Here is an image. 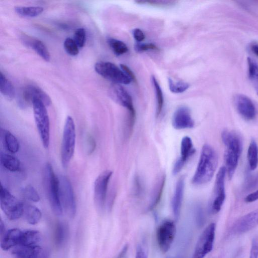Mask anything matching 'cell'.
<instances>
[{"label": "cell", "mask_w": 258, "mask_h": 258, "mask_svg": "<svg viewBox=\"0 0 258 258\" xmlns=\"http://www.w3.org/2000/svg\"><path fill=\"white\" fill-rule=\"evenodd\" d=\"M218 165V156L214 148L205 144L202 149L198 164L191 182L196 185L209 182L213 178Z\"/></svg>", "instance_id": "1"}, {"label": "cell", "mask_w": 258, "mask_h": 258, "mask_svg": "<svg viewBox=\"0 0 258 258\" xmlns=\"http://www.w3.org/2000/svg\"><path fill=\"white\" fill-rule=\"evenodd\" d=\"M221 138L226 147L224 154L225 167L229 178L231 179L237 167L242 152V141L237 133L228 130L222 132Z\"/></svg>", "instance_id": "2"}, {"label": "cell", "mask_w": 258, "mask_h": 258, "mask_svg": "<svg viewBox=\"0 0 258 258\" xmlns=\"http://www.w3.org/2000/svg\"><path fill=\"white\" fill-rule=\"evenodd\" d=\"M43 185L53 212L60 216L63 212L60 196L59 179L53 171L51 165L47 163L43 168Z\"/></svg>", "instance_id": "3"}, {"label": "cell", "mask_w": 258, "mask_h": 258, "mask_svg": "<svg viewBox=\"0 0 258 258\" xmlns=\"http://www.w3.org/2000/svg\"><path fill=\"white\" fill-rule=\"evenodd\" d=\"M76 127L73 118L68 116L66 119L61 146V162L63 168H67L75 152L76 145Z\"/></svg>", "instance_id": "4"}, {"label": "cell", "mask_w": 258, "mask_h": 258, "mask_svg": "<svg viewBox=\"0 0 258 258\" xmlns=\"http://www.w3.org/2000/svg\"><path fill=\"white\" fill-rule=\"evenodd\" d=\"M34 120L42 144L48 148L50 144V121L45 105L40 100L32 102Z\"/></svg>", "instance_id": "5"}, {"label": "cell", "mask_w": 258, "mask_h": 258, "mask_svg": "<svg viewBox=\"0 0 258 258\" xmlns=\"http://www.w3.org/2000/svg\"><path fill=\"white\" fill-rule=\"evenodd\" d=\"M0 205L2 210L10 220L18 219L23 215L24 203L13 195L2 184L0 189Z\"/></svg>", "instance_id": "6"}, {"label": "cell", "mask_w": 258, "mask_h": 258, "mask_svg": "<svg viewBox=\"0 0 258 258\" xmlns=\"http://www.w3.org/2000/svg\"><path fill=\"white\" fill-rule=\"evenodd\" d=\"M109 94L114 101L127 110L128 114L125 124L130 127H133L136 114L130 94L119 84L112 86L109 89Z\"/></svg>", "instance_id": "7"}, {"label": "cell", "mask_w": 258, "mask_h": 258, "mask_svg": "<svg viewBox=\"0 0 258 258\" xmlns=\"http://www.w3.org/2000/svg\"><path fill=\"white\" fill-rule=\"evenodd\" d=\"M94 69L103 78L116 84L127 85L132 81L121 68L110 62H97L94 66Z\"/></svg>", "instance_id": "8"}, {"label": "cell", "mask_w": 258, "mask_h": 258, "mask_svg": "<svg viewBox=\"0 0 258 258\" xmlns=\"http://www.w3.org/2000/svg\"><path fill=\"white\" fill-rule=\"evenodd\" d=\"M59 196L61 206L70 218H74L76 213V202L72 184L64 175L58 177Z\"/></svg>", "instance_id": "9"}, {"label": "cell", "mask_w": 258, "mask_h": 258, "mask_svg": "<svg viewBox=\"0 0 258 258\" xmlns=\"http://www.w3.org/2000/svg\"><path fill=\"white\" fill-rule=\"evenodd\" d=\"M216 225L210 223L200 236L194 249L192 258H204L213 247Z\"/></svg>", "instance_id": "10"}, {"label": "cell", "mask_w": 258, "mask_h": 258, "mask_svg": "<svg viewBox=\"0 0 258 258\" xmlns=\"http://www.w3.org/2000/svg\"><path fill=\"white\" fill-rule=\"evenodd\" d=\"M176 234V226L170 220L162 222L156 230V240L160 250L165 253L170 249Z\"/></svg>", "instance_id": "11"}, {"label": "cell", "mask_w": 258, "mask_h": 258, "mask_svg": "<svg viewBox=\"0 0 258 258\" xmlns=\"http://www.w3.org/2000/svg\"><path fill=\"white\" fill-rule=\"evenodd\" d=\"M226 170L225 166L221 167L216 175L213 199L210 205V211L212 214L218 213L225 201L226 195L225 190V177Z\"/></svg>", "instance_id": "12"}, {"label": "cell", "mask_w": 258, "mask_h": 258, "mask_svg": "<svg viewBox=\"0 0 258 258\" xmlns=\"http://www.w3.org/2000/svg\"><path fill=\"white\" fill-rule=\"evenodd\" d=\"M112 175V171L106 170L101 173L95 180L94 200L96 207L100 210L103 209L105 206L108 186Z\"/></svg>", "instance_id": "13"}, {"label": "cell", "mask_w": 258, "mask_h": 258, "mask_svg": "<svg viewBox=\"0 0 258 258\" xmlns=\"http://www.w3.org/2000/svg\"><path fill=\"white\" fill-rule=\"evenodd\" d=\"M235 106L238 113L246 120L253 119L256 116V109L252 101L246 96L237 94L234 98Z\"/></svg>", "instance_id": "14"}, {"label": "cell", "mask_w": 258, "mask_h": 258, "mask_svg": "<svg viewBox=\"0 0 258 258\" xmlns=\"http://www.w3.org/2000/svg\"><path fill=\"white\" fill-rule=\"evenodd\" d=\"M172 124L176 130L191 128L195 125L190 109L186 106L179 107L174 112Z\"/></svg>", "instance_id": "15"}, {"label": "cell", "mask_w": 258, "mask_h": 258, "mask_svg": "<svg viewBox=\"0 0 258 258\" xmlns=\"http://www.w3.org/2000/svg\"><path fill=\"white\" fill-rule=\"evenodd\" d=\"M258 225V209L244 215L234 223L232 232L237 234L246 233Z\"/></svg>", "instance_id": "16"}, {"label": "cell", "mask_w": 258, "mask_h": 258, "mask_svg": "<svg viewBox=\"0 0 258 258\" xmlns=\"http://www.w3.org/2000/svg\"><path fill=\"white\" fill-rule=\"evenodd\" d=\"M23 97L25 103L29 104H32L35 99L41 101L46 106L51 103L49 96L41 88L34 85H29L25 88Z\"/></svg>", "instance_id": "17"}, {"label": "cell", "mask_w": 258, "mask_h": 258, "mask_svg": "<svg viewBox=\"0 0 258 258\" xmlns=\"http://www.w3.org/2000/svg\"><path fill=\"white\" fill-rule=\"evenodd\" d=\"M23 231L13 228L8 230L3 234L1 241V247L3 250H8L19 245L21 241Z\"/></svg>", "instance_id": "18"}, {"label": "cell", "mask_w": 258, "mask_h": 258, "mask_svg": "<svg viewBox=\"0 0 258 258\" xmlns=\"http://www.w3.org/2000/svg\"><path fill=\"white\" fill-rule=\"evenodd\" d=\"M16 258H43V251L39 245H18L13 252Z\"/></svg>", "instance_id": "19"}, {"label": "cell", "mask_w": 258, "mask_h": 258, "mask_svg": "<svg viewBox=\"0 0 258 258\" xmlns=\"http://www.w3.org/2000/svg\"><path fill=\"white\" fill-rule=\"evenodd\" d=\"M22 41L24 45L33 49L43 59L46 61H49L50 59L49 52L42 41L28 36H23Z\"/></svg>", "instance_id": "20"}, {"label": "cell", "mask_w": 258, "mask_h": 258, "mask_svg": "<svg viewBox=\"0 0 258 258\" xmlns=\"http://www.w3.org/2000/svg\"><path fill=\"white\" fill-rule=\"evenodd\" d=\"M184 187V178L180 177L176 182L175 191L172 200V208L176 220L179 218L182 205Z\"/></svg>", "instance_id": "21"}, {"label": "cell", "mask_w": 258, "mask_h": 258, "mask_svg": "<svg viewBox=\"0 0 258 258\" xmlns=\"http://www.w3.org/2000/svg\"><path fill=\"white\" fill-rule=\"evenodd\" d=\"M1 139L5 148L15 154L19 150V143L16 137L9 131L1 128Z\"/></svg>", "instance_id": "22"}, {"label": "cell", "mask_w": 258, "mask_h": 258, "mask_svg": "<svg viewBox=\"0 0 258 258\" xmlns=\"http://www.w3.org/2000/svg\"><path fill=\"white\" fill-rule=\"evenodd\" d=\"M165 179V175L162 174L157 179L154 187L152 196L148 207L149 210H152L154 209L159 203L162 195Z\"/></svg>", "instance_id": "23"}, {"label": "cell", "mask_w": 258, "mask_h": 258, "mask_svg": "<svg viewBox=\"0 0 258 258\" xmlns=\"http://www.w3.org/2000/svg\"><path fill=\"white\" fill-rule=\"evenodd\" d=\"M196 152L191 139L187 136L182 138L180 145V157L178 159L184 165L188 159Z\"/></svg>", "instance_id": "24"}, {"label": "cell", "mask_w": 258, "mask_h": 258, "mask_svg": "<svg viewBox=\"0 0 258 258\" xmlns=\"http://www.w3.org/2000/svg\"><path fill=\"white\" fill-rule=\"evenodd\" d=\"M23 215L26 221L31 225L37 224L42 216L41 211L36 206L30 204H24Z\"/></svg>", "instance_id": "25"}, {"label": "cell", "mask_w": 258, "mask_h": 258, "mask_svg": "<svg viewBox=\"0 0 258 258\" xmlns=\"http://www.w3.org/2000/svg\"><path fill=\"white\" fill-rule=\"evenodd\" d=\"M0 162L4 168L11 172L18 171L21 168L20 162L17 158L5 153H1Z\"/></svg>", "instance_id": "26"}, {"label": "cell", "mask_w": 258, "mask_h": 258, "mask_svg": "<svg viewBox=\"0 0 258 258\" xmlns=\"http://www.w3.org/2000/svg\"><path fill=\"white\" fill-rule=\"evenodd\" d=\"M0 91L9 100H12L15 96L13 85L2 72L0 73Z\"/></svg>", "instance_id": "27"}, {"label": "cell", "mask_w": 258, "mask_h": 258, "mask_svg": "<svg viewBox=\"0 0 258 258\" xmlns=\"http://www.w3.org/2000/svg\"><path fill=\"white\" fill-rule=\"evenodd\" d=\"M247 160L251 170H254L258 165V146L256 141L252 139L247 150Z\"/></svg>", "instance_id": "28"}, {"label": "cell", "mask_w": 258, "mask_h": 258, "mask_svg": "<svg viewBox=\"0 0 258 258\" xmlns=\"http://www.w3.org/2000/svg\"><path fill=\"white\" fill-rule=\"evenodd\" d=\"M15 11L20 16L26 18H33L40 15L43 12V8L39 6H17L15 8Z\"/></svg>", "instance_id": "29"}, {"label": "cell", "mask_w": 258, "mask_h": 258, "mask_svg": "<svg viewBox=\"0 0 258 258\" xmlns=\"http://www.w3.org/2000/svg\"><path fill=\"white\" fill-rule=\"evenodd\" d=\"M41 236L36 230H28L23 231L20 244L19 245H36L40 241Z\"/></svg>", "instance_id": "30"}, {"label": "cell", "mask_w": 258, "mask_h": 258, "mask_svg": "<svg viewBox=\"0 0 258 258\" xmlns=\"http://www.w3.org/2000/svg\"><path fill=\"white\" fill-rule=\"evenodd\" d=\"M152 82L153 84L154 90L156 96L157 107L156 115L158 116L162 112L164 105V97L161 88L154 76H152Z\"/></svg>", "instance_id": "31"}, {"label": "cell", "mask_w": 258, "mask_h": 258, "mask_svg": "<svg viewBox=\"0 0 258 258\" xmlns=\"http://www.w3.org/2000/svg\"><path fill=\"white\" fill-rule=\"evenodd\" d=\"M107 43L113 53L116 55L123 54L128 50L127 45L120 40L109 38L107 39Z\"/></svg>", "instance_id": "32"}, {"label": "cell", "mask_w": 258, "mask_h": 258, "mask_svg": "<svg viewBox=\"0 0 258 258\" xmlns=\"http://www.w3.org/2000/svg\"><path fill=\"white\" fill-rule=\"evenodd\" d=\"M23 196L26 199L33 202L40 201V197L36 189L31 184L26 185L22 189Z\"/></svg>", "instance_id": "33"}, {"label": "cell", "mask_w": 258, "mask_h": 258, "mask_svg": "<svg viewBox=\"0 0 258 258\" xmlns=\"http://www.w3.org/2000/svg\"><path fill=\"white\" fill-rule=\"evenodd\" d=\"M168 85L171 92L174 93H181L185 91L189 87V84L183 81L174 82L168 78Z\"/></svg>", "instance_id": "34"}, {"label": "cell", "mask_w": 258, "mask_h": 258, "mask_svg": "<svg viewBox=\"0 0 258 258\" xmlns=\"http://www.w3.org/2000/svg\"><path fill=\"white\" fill-rule=\"evenodd\" d=\"M178 1L171 0H138L136 3L157 7H168L176 4Z\"/></svg>", "instance_id": "35"}, {"label": "cell", "mask_w": 258, "mask_h": 258, "mask_svg": "<svg viewBox=\"0 0 258 258\" xmlns=\"http://www.w3.org/2000/svg\"><path fill=\"white\" fill-rule=\"evenodd\" d=\"M67 234L65 225L62 223H58L55 231V242L56 245L60 246L64 242Z\"/></svg>", "instance_id": "36"}, {"label": "cell", "mask_w": 258, "mask_h": 258, "mask_svg": "<svg viewBox=\"0 0 258 258\" xmlns=\"http://www.w3.org/2000/svg\"><path fill=\"white\" fill-rule=\"evenodd\" d=\"M66 51L70 55H77L79 52V47L75 40L70 37L67 38L63 43Z\"/></svg>", "instance_id": "37"}, {"label": "cell", "mask_w": 258, "mask_h": 258, "mask_svg": "<svg viewBox=\"0 0 258 258\" xmlns=\"http://www.w3.org/2000/svg\"><path fill=\"white\" fill-rule=\"evenodd\" d=\"M249 77L258 82V64L250 57L247 58Z\"/></svg>", "instance_id": "38"}, {"label": "cell", "mask_w": 258, "mask_h": 258, "mask_svg": "<svg viewBox=\"0 0 258 258\" xmlns=\"http://www.w3.org/2000/svg\"><path fill=\"white\" fill-rule=\"evenodd\" d=\"M86 34L85 30L83 28L77 29L74 33V40L79 48H82L85 43Z\"/></svg>", "instance_id": "39"}, {"label": "cell", "mask_w": 258, "mask_h": 258, "mask_svg": "<svg viewBox=\"0 0 258 258\" xmlns=\"http://www.w3.org/2000/svg\"><path fill=\"white\" fill-rule=\"evenodd\" d=\"M135 49L137 52H144L149 50H158V48L153 43H139L136 45Z\"/></svg>", "instance_id": "40"}, {"label": "cell", "mask_w": 258, "mask_h": 258, "mask_svg": "<svg viewBox=\"0 0 258 258\" xmlns=\"http://www.w3.org/2000/svg\"><path fill=\"white\" fill-rule=\"evenodd\" d=\"M249 258H258V234L252 238Z\"/></svg>", "instance_id": "41"}, {"label": "cell", "mask_w": 258, "mask_h": 258, "mask_svg": "<svg viewBox=\"0 0 258 258\" xmlns=\"http://www.w3.org/2000/svg\"><path fill=\"white\" fill-rule=\"evenodd\" d=\"M133 36L135 39L139 42L144 40L145 38V35L143 32L139 28H136L134 30Z\"/></svg>", "instance_id": "42"}, {"label": "cell", "mask_w": 258, "mask_h": 258, "mask_svg": "<svg viewBox=\"0 0 258 258\" xmlns=\"http://www.w3.org/2000/svg\"><path fill=\"white\" fill-rule=\"evenodd\" d=\"M120 67L121 69L131 79L132 81L136 82V78L134 73L127 66L124 64H120Z\"/></svg>", "instance_id": "43"}, {"label": "cell", "mask_w": 258, "mask_h": 258, "mask_svg": "<svg viewBox=\"0 0 258 258\" xmlns=\"http://www.w3.org/2000/svg\"><path fill=\"white\" fill-rule=\"evenodd\" d=\"M258 200V189L246 196L244 201L246 203H252Z\"/></svg>", "instance_id": "44"}, {"label": "cell", "mask_w": 258, "mask_h": 258, "mask_svg": "<svg viewBox=\"0 0 258 258\" xmlns=\"http://www.w3.org/2000/svg\"><path fill=\"white\" fill-rule=\"evenodd\" d=\"M135 258H147L145 250L140 245L137 247Z\"/></svg>", "instance_id": "45"}, {"label": "cell", "mask_w": 258, "mask_h": 258, "mask_svg": "<svg viewBox=\"0 0 258 258\" xmlns=\"http://www.w3.org/2000/svg\"><path fill=\"white\" fill-rule=\"evenodd\" d=\"M87 144L88 145V152L89 153H92L94 150L96 144L94 139L92 136L88 137L87 139Z\"/></svg>", "instance_id": "46"}, {"label": "cell", "mask_w": 258, "mask_h": 258, "mask_svg": "<svg viewBox=\"0 0 258 258\" xmlns=\"http://www.w3.org/2000/svg\"><path fill=\"white\" fill-rule=\"evenodd\" d=\"M258 175H256V176H252L250 178V179L248 180V188H252L253 186H254L255 184H256V183L258 181Z\"/></svg>", "instance_id": "47"}, {"label": "cell", "mask_w": 258, "mask_h": 258, "mask_svg": "<svg viewBox=\"0 0 258 258\" xmlns=\"http://www.w3.org/2000/svg\"><path fill=\"white\" fill-rule=\"evenodd\" d=\"M250 48L252 51L258 57V44H252Z\"/></svg>", "instance_id": "48"}, {"label": "cell", "mask_w": 258, "mask_h": 258, "mask_svg": "<svg viewBox=\"0 0 258 258\" xmlns=\"http://www.w3.org/2000/svg\"><path fill=\"white\" fill-rule=\"evenodd\" d=\"M1 234L3 235L5 233V226L2 219L0 221Z\"/></svg>", "instance_id": "49"}, {"label": "cell", "mask_w": 258, "mask_h": 258, "mask_svg": "<svg viewBox=\"0 0 258 258\" xmlns=\"http://www.w3.org/2000/svg\"><path fill=\"white\" fill-rule=\"evenodd\" d=\"M256 93H257V94L258 95V88L256 89Z\"/></svg>", "instance_id": "50"}]
</instances>
